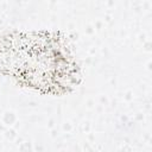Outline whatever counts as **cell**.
Masks as SVG:
<instances>
[{"label":"cell","mask_w":152,"mask_h":152,"mask_svg":"<svg viewBox=\"0 0 152 152\" xmlns=\"http://www.w3.org/2000/svg\"><path fill=\"white\" fill-rule=\"evenodd\" d=\"M0 69L21 86L50 95L66 94L81 80L66 40L48 31L0 34Z\"/></svg>","instance_id":"cell-1"}]
</instances>
